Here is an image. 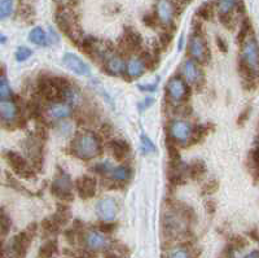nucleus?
I'll return each instance as SVG.
<instances>
[{
  "instance_id": "f8f14e48",
  "label": "nucleus",
  "mask_w": 259,
  "mask_h": 258,
  "mask_svg": "<svg viewBox=\"0 0 259 258\" xmlns=\"http://www.w3.org/2000/svg\"><path fill=\"white\" fill-rule=\"evenodd\" d=\"M39 91L40 95L48 102L58 103L62 99V92L56 86L51 83L48 77H40L39 78Z\"/></svg>"
},
{
  "instance_id": "6e6552de",
  "label": "nucleus",
  "mask_w": 259,
  "mask_h": 258,
  "mask_svg": "<svg viewBox=\"0 0 259 258\" xmlns=\"http://www.w3.org/2000/svg\"><path fill=\"white\" fill-rule=\"evenodd\" d=\"M62 62L69 70H72L73 73L78 74V76H90L91 74L90 66L87 65L79 56L74 55L72 52L65 53L64 57H62Z\"/></svg>"
},
{
  "instance_id": "1a4fd4ad",
  "label": "nucleus",
  "mask_w": 259,
  "mask_h": 258,
  "mask_svg": "<svg viewBox=\"0 0 259 258\" xmlns=\"http://www.w3.org/2000/svg\"><path fill=\"white\" fill-rule=\"evenodd\" d=\"M166 91L170 99H173L175 102H181L184 99H187L189 90H188L187 84L179 77H174L169 80V83L166 86Z\"/></svg>"
},
{
  "instance_id": "c756f323",
  "label": "nucleus",
  "mask_w": 259,
  "mask_h": 258,
  "mask_svg": "<svg viewBox=\"0 0 259 258\" xmlns=\"http://www.w3.org/2000/svg\"><path fill=\"white\" fill-rule=\"evenodd\" d=\"M0 227H1V235H7L12 227V219L5 211L0 213Z\"/></svg>"
},
{
  "instance_id": "49530a36",
  "label": "nucleus",
  "mask_w": 259,
  "mask_h": 258,
  "mask_svg": "<svg viewBox=\"0 0 259 258\" xmlns=\"http://www.w3.org/2000/svg\"><path fill=\"white\" fill-rule=\"evenodd\" d=\"M171 38H173V35H171V34H169V35H167V33L162 34V35H161L162 47H163V48L167 47V46L170 44V42H171Z\"/></svg>"
},
{
  "instance_id": "a19ab883",
  "label": "nucleus",
  "mask_w": 259,
  "mask_h": 258,
  "mask_svg": "<svg viewBox=\"0 0 259 258\" xmlns=\"http://www.w3.org/2000/svg\"><path fill=\"white\" fill-rule=\"evenodd\" d=\"M230 245L233 248V249H241V248H244L245 245H246V241H245L242 237L236 236L233 237V240H232V243H231Z\"/></svg>"
},
{
  "instance_id": "a18cd8bd",
  "label": "nucleus",
  "mask_w": 259,
  "mask_h": 258,
  "mask_svg": "<svg viewBox=\"0 0 259 258\" xmlns=\"http://www.w3.org/2000/svg\"><path fill=\"white\" fill-rule=\"evenodd\" d=\"M205 207L206 210H207V213H210V214H212V213H215V209H216V203L215 201L212 200H207L205 203Z\"/></svg>"
},
{
  "instance_id": "9b49d317",
  "label": "nucleus",
  "mask_w": 259,
  "mask_h": 258,
  "mask_svg": "<svg viewBox=\"0 0 259 258\" xmlns=\"http://www.w3.org/2000/svg\"><path fill=\"white\" fill-rule=\"evenodd\" d=\"M96 179L90 175H83L76 181L77 192L79 193V196L83 199H91L96 193Z\"/></svg>"
},
{
  "instance_id": "aec40b11",
  "label": "nucleus",
  "mask_w": 259,
  "mask_h": 258,
  "mask_svg": "<svg viewBox=\"0 0 259 258\" xmlns=\"http://www.w3.org/2000/svg\"><path fill=\"white\" fill-rule=\"evenodd\" d=\"M109 149L117 160H123L129 155L130 146L125 140H113L109 143Z\"/></svg>"
},
{
  "instance_id": "3c124183",
  "label": "nucleus",
  "mask_w": 259,
  "mask_h": 258,
  "mask_svg": "<svg viewBox=\"0 0 259 258\" xmlns=\"http://www.w3.org/2000/svg\"><path fill=\"white\" fill-rule=\"evenodd\" d=\"M244 258H259L258 251H253L252 253H249L248 256H245Z\"/></svg>"
},
{
  "instance_id": "c9c22d12",
  "label": "nucleus",
  "mask_w": 259,
  "mask_h": 258,
  "mask_svg": "<svg viewBox=\"0 0 259 258\" xmlns=\"http://www.w3.org/2000/svg\"><path fill=\"white\" fill-rule=\"evenodd\" d=\"M92 171L96 173V174L100 175H106L112 171V166L109 162H101V164H97L92 167Z\"/></svg>"
},
{
  "instance_id": "f704fd0d",
  "label": "nucleus",
  "mask_w": 259,
  "mask_h": 258,
  "mask_svg": "<svg viewBox=\"0 0 259 258\" xmlns=\"http://www.w3.org/2000/svg\"><path fill=\"white\" fill-rule=\"evenodd\" d=\"M141 147H143V149H144L145 153H153L155 152V146L153 144V142H152L151 139L148 138L147 135H141Z\"/></svg>"
},
{
  "instance_id": "a878e982",
  "label": "nucleus",
  "mask_w": 259,
  "mask_h": 258,
  "mask_svg": "<svg viewBox=\"0 0 259 258\" xmlns=\"http://www.w3.org/2000/svg\"><path fill=\"white\" fill-rule=\"evenodd\" d=\"M57 252V241L56 240H48L40 247L39 257L40 258H50Z\"/></svg>"
},
{
  "instance_id": "7ed1b4c3",
  "label": "nucleus",
  "mask_w": 259,
  "mask_h": 258,
  "mask_svg": "<svg viewBox=\"0 0 259 258\" xmlns=\"http://www.w3.org/2000/svg\"><path fill=\"white\" fill-rule=\"evenodd\" d=\"M51 192L54 196L61 199V200H72L73 199V183L68 175L62 173L60 177L54 179L53 183L51 184Z\"/></svg>"
},
{
  "instance_id": "8fccbe9b",
  "label": "nucleus",
  "mask_w": 259,
  "mask_h": 258,
  "mask_svg": "<svg viewBox=\"0 0 259 258\" xmlns=\"http://www.w3.org/2000/svg\"><path fill=\"white\" fill-rule=\"evenodd\" d=\"M0 258H5V248H4L1 240H0Z\"/></svg>"
},
{
  "instance_id": "09e8293b",
  "label": "nucleus",
  "mask_w": 259,
  "mask_h": 258,
  "mask_svg": "<svg viewBox=\"0 0 259 258\" xmlns=\"http://www.w3.org/2000/svg\"><path fill=\"white\" fill-rule=\"evenodd\" d=\"M249 113H250V109H249V108L246 110H245L244 113H241V116H240V118H238V124L242 125L245 122V121L248 120V114H249Z\"/></svg>"
},
{
  "instance_id": "f257e3e1",
  "label": "nucleus",
  "mask_w": 259,
  "mask_h": 258,
  "mask_svg": "<svg viewBox=\"0 0 259 258\" xmlns=\"http://www.w3.org/2000/svg\"><path fill=\"white\" fill-rule=\"evenodd\" d=\"M72 152L80 160H92L101 153L100 140L91 132L78 135L72 142Z\"/></svg>"
},
{
  "instance_id": "72a5a7b5",
  "label": "nucleus",
  "mask_w": 259,
  "mask_h": 258,
  "mask_svg": "<svg viewBox=\"0 0 259 258\" xmlns=\"http://www.w3.org/2000/svg\"><path fill=\"white\" fill-rule=\"evenodd\" d=\"M218 188H219V182L216 179H211L202 187V193L204 195H212V193L218 191Z\"/></svg>"
},
{
  "instance_id": "58836bf2",
  "label": "nucleus",
  "mask_w": 259,
  "mask_h": 258,
  "mask_svg": "<svg viewBox=\"0 0 259 258\" xmlns=\"http://www.w3.org/2000/svg\"><path fill=\"white\" fill-rule=\"evenodd\" d=\"M169 258H189V253L185 248H175L171 253H170Z\"/></svg>"
},
{
  "instance_id": "ea45409f",
  "label": "nucleus",
  "mask_w": 259,
  "mask_h": 258,
  "mask_svg": "<svg viewBox=\"0 0 259 258\" xmlns=\"http://www.w3.org/2000/svg\"><path fill=\"white\" fill-rule=\"evenodd\" d=\"M157 17L155 15H147L144 16V24L148 26V27H152V29H155V26H157Z\"/></svg>"
},
{
  "instance_id": "e433bc0d",
  "label": "nucleus",
  "mask_w": 259,
  "mask_h": 258,
  "mask_svg": "<svg viewBox=\"0 0 259 258\" xmlns=\"http://www.w3.org/2000/svg\"><path fill=\"white\" fill-rule=\"evenodd\" d=\"M197 15L200 16V17H202V19H205V20L211 19V15H212L211 4H209V3L204 4V5H202V7L198 9Z\"/></svg>"
},
{
  "instance_id": "c03bdc74",
  "label": "nucleus",
  "mask_w": 259,
  "mask_h": 258,
  "mask_svg": "<svg viewBox=\"0 0 259 258\" xmlns=\"http://www.w3.org/2000/svg\"><path fill=\"white\" fill-rule=\"evenodd\" d=\"M216 44H218V48H219L220 51L223 52V53H227V51H228V46H227L226 40H224L223 38L220 37L216 38Z\"/></svg>"
},
{
  "instance_id": "dca6fc26",
  "label": "nucleus",
  "mask_w": 259,
  "mask_h": 258,
  "mask_svg": "<svg viewBox=\"0 0 259 258\" xmlns=\"http://www.w3.org/2000/svg\"><path fill=\"white\" fill-rule=\"evenodd\" d=\"M181 72H183V77L185 78V80H187L188 83L198 84L201 82L202 79L201 70H200V68L197 66L196 61H193V60H188V61L184 62Z\"/></svg>"
},
{
  "instance_id": "4be33fe9",
  "label": "nucleus",
  "mask_w": 259,
  "mask_h": 258,
  "mask_svg": "<svg viewBox=\"0 0 259 258\" xmlns=\"http://www.w3.org/2000/svg\"><path fill=\"white\" fill-rule=\"evenodd\" d=\"M187 173L192 179L202 178L206 173L205 164H204L202 161H198V160L193 161V162L187 167Z\"/></svg>"
},
{
  "instance_id": "2eb2a0df",
  "label": "nucleus",
  "mask_w": 259,
  "mask_h": 258,
  "mask_svg": "<svg viewBox=\"0 0 259 258\" xmlns=\"http://www.w3.org/2000/svg\"><path fill=\"white\" fill-rule=\"evenodd\" d=\"M84 241L91 251H103L109 247V240L96 231H88L84 236Z\"/></svg>"
},
{
  "instance_id": "5701e85b",
  "label": "nucleus",
  "mask_w": 259,
  "mask_h": 258,
  "mask_svg": "<svg viewBox=\"0 0 259 258\" xmlns=\"http://www.w3.org/2000/svg\"><path fill=\"white\" fill-rule=\"evenodd\" d=\"M112 177L114 181L117 182H121V181H127L132 177V170L130 166H125V165H121V166H117L114 169H112Z\"/></svg>"
},
{
  "instance_id": "4c0bfd02",
  "label": "nucleus",
  "mask_w": 259,
  "mask_h": 258,
  "mask_svg": "<svg viewBox=\"0 0 259 258\" xmlns=\"http://www.w3.org/2000/svg\"><path fill=\"white\" fill-rule=\"evenodd\" d=\"M99 230L104 233H112L115 230V223H113V221H101L99 223Z\"/></svg>"
},
{
  "instance_id": "f03ea898",
  "label": "nucleus",
  "mask_w": 259,
  "mask_h": 258,
  "mask_svg": "<svg viewBox=\"0 0 259 258\" xmlns=\"http://www.w3.org/2000/svg\"><path fill=\"white\" fill-rule=\"evenodd\" d=\"M4 158L17 175L25 179H30L31 177H34V170H32L31 165H29L25 157L21 156L20 153L15 152V151H5Z\"/></svg>"
},
{
  "instance_id": "37998d69",
  "label": "nucleus",
  "mask_w": 259,
  "mask_h": 258,
  "mask_svg": "<svg viewBox=\"0 0 259 258\" xmlns=\"http://www.w3.org/2000/svg\"><path fill=\"white\" fill-rule=\"evenodd\" d=\"M249 158H250V162L253 164V167L257 169V167H258V149H252V151H250V155H249Z\"/></svg>"
},
{
  "instance_id": "c85d7f7f",
  "label": "nucleus",
  "mask_w": 259,
  "mask_h": 258,
  "mask_svg": "<svg viewBox=\"0 0 259 258\" xmlns=\"http://www.w3.org/2000/svg\"><path fill=\"white\" fill-rule=\"evenodd\" d=\"M13 12V0H1L0 1V20L8 19Z\"/></svg>"
},
{
  "instance_id": "412c9836",
  "label": "nucleus",
  "mask_w": 259,
  "mask_h": 258,
  "mask_svg": "<svg viewBox=\"0 0 259 258\" xmlns=\"http://www.w3.org/2000/svg\"><path fill=\"white\" fill-rule=\"evenodd\" d=\"M25 149L27 155L31 157V160L34 162H39L40 158H42V147H40V143L36 140L35 138H29L25 143Z\"/></svg>"
},
{
  "instance_id": "603ef678",
  "label": "nucleus",
  "mask_w": 259,
  "mask_h": 258,
  "mask_svg": "<svg viewBox=\"0 0 259 258\" xmlns=\"http://www.w3.org/2000/svg\"><path fill=\"white\" fill-rule=\"evenodd\" d=\"M8 38L5 37V35H3V34H0V44H4L7 43Z\"/></svg>"
},
{
  "instance_id": "473e14b6",
  "label": "nucleus",
  "mask_w": 259,
  "mask_h": 258,
  "mask_svg": "<svg viewBox=\"0 0 259 258\" xmlns=\"http://www.w3.org/2000/svg\"><path fill=\"white\" fill-rule=\"evenodd\" d=\"M250 30H252V24L249 20H244L241 24V30H240V34H238V42L240 43H244L246 38H248L249 33H250Z\"/></svg>"
},
{
  "instance_id": "79ce46f5",
  "label": "nucleus",
  "mask_w": 259,
  "mask_h": 258,
  "mask_svg": "<svg viewBox=\"0 0 259 258\" xmlns=\"http://www.w3.org/2000/svg\"><path fill=\"white\" fill-rule=\"evenodd\" d=\"M100 134L103 135V136H105V138H109V136H112L113 135V126L112 125L109 124H105L101 126L100 129Z\"/></svg>"
},
{
  "instance_id": "a211bd4d",
  "label": "nucleus",
  "mask_w": 259,
  "mask_h": 258,
  "mask_svg": "<svg viewBox=\"0 0 259 258\" xmlns=\"http://www.w3.org/2000/svg\"><path fill=\"white\" fill-rule=\"evenodd\" d=\"M73 114V108L69 104L64 103H54L48 108V116H51L52 118L56 120H65Z\"/></svg>"
},
{
  "instance_id": "20e7f679",
  "label": "nucleus",
  "mask_w": 259,
  "mask_h": 258,
  "mask_svg": "<svg viewBox=\"0 0 259 258\" xmlns=\"http://www.w3.org/2000/svg\"><path fill=\"white\" fill-rule=\"evenodd\" d=\"M192 131H193V128L188 121L175 120L170 124V139L173 142H187L191 139Z\"/></svg>"
},
{
  "instance_id": "5fc2aeb1",
  "label": "nucleus",
  "mask_w": 259,
  "mask_h": 258,
  "mask_svg": "<svg viewBox=\"0 0 259 258\" xmlns=\"http://www.w3.org/2000/svg\"><path fill=\"white\" fill-rule=\"evenodd\" d=\"M106 258H119V257L117 255H108L106 256Z\"/></svg>"
},
{
  "instance_id": "864d4df0",
  "label": "nucleus",
  "mask_w": 259,
  "mask_h": 258,
  "mask_svg": "<svg viewBox=\"0 0 259 258\" xmlns=\"http://www.w3.org/2000/svg\"><path fill=\"white\" fill-rule=\"evenodd\" d=\"M58 4H61V5H65V4H68L70 0H56Z\"/></svg>"
},
{
  "instance_id": "39448f33",
  "label": "nucleus",
  "mask_w": 259,
  "mask_h": 258,
  "mask_svg": "<svg viewBox=\"0 0 259 258\" xmlns=\"http://www.w3.org/2000/svg\"><path fill=\"white\" fill-rule=\"evenodd\" d=\"M95 210L101 221H113L118 213V203L113 197H104L97 201Z\"/></svg>"
},
{
  "instance_id": "2f4dec72",
  "label": "nucleus",
  "mask_w": 259,
  "mask_h": 258,
  "mask_svg": "<svg viewBox=\"0 0 259 258\" xmlns=\"http://www.w3.org/2000/svg\"><path fill=\"white\" fill-rule=\"evenodd\" d=\"M167 151H169L170 162H179L180 160L179 149H178V147L174 144L171 139H169V142H167Z\"/></svg>"
},
{
  "instance_id": "b1692460",
  "label": "nucleus",
  "mask_w": 259,
  "mask_h": 258,
  "mask_svg": "<svg viewBox=\"0 0 259 258\" xmlns=\"http://www.w3.org/2000/svg\"><path fill=\"white\" fill-rule=\"evenodd\" d=\"M29 39L30 42H32L36 46H46V44H48L47 34L44 33V30L42 27L32 29L29 34Z\"/></svg>"
},
{
  "instance_id": "393cba45",
  "label": "nucleus",
  "mask_w": 259,
  "mask_h": 258,
  "mask_svg": "<svg viewBox=\"0 0 259 258\" xmlns=\"http://www.w3.org/2000/svg\"><path fill=\"white\" fill-rule=\"evenodd\" d=\"M12 95H13V91H12L9 80L5 74L0 72V100H8L12 98Z\"/></svg>"
},
{
  "instance_id": "cd10ccee",
  "label": "nucleus",
  "mask_w": 259,
  "mask_h": 258,
  "mask_svg": "<svg viewBox=\"0 0 259 258\" xmlns=\"http://www.w3.org/2000/svg\"><path fill=\"white\" fill-rule=\"evenodd\" d=\"M237 0H218V11L220 16L230 15L232 9L236 7Z\"/></svg>"
},
{
  "instance_id": "9d476101",
  "label": "nucleus",
  "mask_w": 259,
  "mask_h": 258,
  "mask_svg": "<svg viewBox=\"0 0 259 258\" xmlns=\"http://www.w3.org/2000/svg\"><path fill=\"white\" fill-rule=\"evenodd\" d=\"M175 16V7L171 0H158L155 7V17L163 25H170Z\"/></svg>"
},
{
  "instance_id": "6ab92c4d",
  "label": "nucleus",
  "mask_w": 259,
  "mask_h": 258,
  "mask_svg": "<svg viewBox=\"0 0 259 258\" xmlns=\"http://www.w3.org/2000/svg\"><path fill=\"white\" fill-rule=\"evenodd\" d=\"M105 70L110 76H119L125 72V61L121 56H112L105 62Z\"/></svg>"
},
{
  "instance_id": "4468645a",
  "label": "nucleus",
  "mask_w": 259,
  "mask_h": 258,
  "mask_svg": "<svg viewBox=\"0 0 259 258\" xmlns=\"http://www.w3.org/2000/svg\"><path fill=\"white\" fill-rule=\"evenodd\" d=\"M0 120L5 124L18 120V106L12 100H0Z\"/></svg>"
},
{
  "instance_id": "6e6d98bb",
  "label": "nucleus",
  "mask_w": 259,
  "mask_h": 258,
  "mask_svg": "<svg viewBox=\"0 0 259 258\" xmlns=\"http://www.w3.org/2000/svg\"><path fill=\"white\" fill-rule=\"evenodd\" d=\"M0 235H1V227H0Z\"/></svg>"
},
{
  "instance_id": "423d86ee",
  "label": "nucleus",
  "mask_w": 259,
  "mask_h": 258,
  "mask_svg": "<svg viewBox=\"0 0 259 258\" xmlns=\"http://www.w3.org/2000/svg\"><path fill=\"white\" fill-rule=\"evenodd\" d=\"M189 53L194 61L205 64L210 58V50L206 46L205 40L200 35H193L189 40Z\"/></svg>"
},
{
  "instance_id": "7c9ffc66",
  "label": "nucleus",
  "mask_w": 259,
  "mask_h": 258,
  "mask_svg": "<svg viewBox=\"0 0 259 258\" xmlns=\"http://www.w3.org/2000/svg\"><path fill=\"white\" fill-rule=\"evenodd\" d=\"M15 56H16V60H17L18 62H24V61H26V60H29V58L31 57L32 51L30 50V48L25 47V46H22V47L17 48V51H16Z\"/></svg>"
},
{
  "instance_id": "de8ad7c7",
  "label": "nucleus",
  "mask_w": 259,
  "mask_h": 258,
  "mask_svg": "<svg viewBox=\"0 0 259 258\" xmlns=\"http://www.w3.org/2000/svg\"><path fill=\"white\" fill-rule=\"evenodd\" d=\"M153 99L152 98H147L143 103H140V109H144V108H148V106H151V104H153Z\"/></svg>"
},
{
  "instance_id": "f3484780",
  "label": "nucleus",
  "mask_w": 259,
  "mask_h": 258,
  "mask_svg": "<svg viewBox=\"0 0 259 258\" xmlns=\"http://www.w3.org/2000/svg\"><path fill=\"white\" fill-rule=\"evenodd\" d=\"M145 64L141 60V57H133L129 58V61L125 64V74L130 77V78H139L144 74L145 72Z\"/></svg>"
},
{
  "instance_id": "ddd939ff",
  "label": "nucleus",
  "mask_w": 259,
  "mask_h": 258,
  "mask_svg": "<svg viewBox=\"0 0 259 258\" xmlns=\"http://www.w3.org/2000/svg\"><path fill=\"white\" fill-rule=\"evenodd\" d=\"M141 35L137 31L132 29H126L125 35H123L122 40H121V50L125 52H133L139 50L141 46Z\"/></svg>"
},
{
  "instance_id": "bb28decb",
  "label": "nucleus",
  "mask_w": 259,
  "mask_h": 258,
  "mask_svg": "<svg viewBox=\"0 0 259 258\" xmlns=\"http://www.w3.org/2000/svg\"><path fill=\"white\" fill-rule=\"evenodd\" d=\"M42 231H43L46 236H52V235H56L60 231V226L51 217V218L43 219V222H42Z\"/></svg>"
},
{
  "instance_id": "0eeeda50",
  "label": "nucleus",
  "mask_w": 259,
  "mask_h": 258,
  "mask_svg": "<svg viewBox=\"0 0 259 258\" xmlns=\"http://www.w3.org/2000/svg\"><path fill=\"white\" fill-rule=\"evenodd\" d=\"M246 65L256 73H258V44L254 38L245 40L242 43V60Z\"/></svg>"
}]
</instances>
